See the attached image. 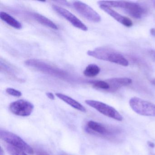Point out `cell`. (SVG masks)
I'll list each match as a JSON object with an SVG mask.
<instances>
[{
    "label": "cell",
    "mask_w": 155,
    "mask_h": 155,
    "mask_svg": "<svg viewBox=\"0 0 155 155\" xmlns=\"http://www.w3.org/2000/svg\"><path fill=\"white\" fill-rule=\"evenodd\" d=\"M150 33L152 36L155 37V29L151 28L150 29Z\"/></svg>",
    "instance_id": "cb8c5ba5"
},
{
    "label": "cell",
    "mask_w": 155,
    "mask_h": 155,
    "mask_svg": "<svg viewBox=\"0 0 155 155\" xmlns=\"http://www.w3.org/2000/svg\"><path fill=\"white\" fill-rule=\"evenodd\" d=\"M25 64L28 67L33 68L41 72L59 78L66 79L69 77L68 74L66 71L40 60L28 59L25 61Z\"/></svg>",
    "instance_id": "277c9868"
},
{
    "label": "cell",
    "mask_w": 155,
    "mask_h": 155,
    "mask_svg": "<svg viewBox=\"0 0 155 155\" xmlns=\"http://www.w3.org/2000/svg\"><path fill=\"white\" fill-rule=\"evenodd\" d=\"M87 54L98 59L109 61L124 67H127L129 65L128 61L123 55L109 48H96L93 50L88 51Z\"/></svg>",
    "instance_id": "6da1fadb"
},
{
    "label": "cell",
    "mask_w": 155,
    "mask_h": 155,
    "mask_svg": "<svg viewBox=\"0 0 155 155\" xmlns=\"http://www.w3.org/2000/svg\"><path fill=\"white\" fill-rule=\"evenodd\" d=\"M56 96L64 102L71 106L72 107L81 112H86L87 110L85 107L75 100L65 94L60 93H56Z\"/></svg>",
    "instance_id": "4fadbf2b"
},
{
    "label": "cell",
    "mask_w": 155,
    "mask_h": 155,
    "mask_svg": "<svg viewBox=\"0 0 155 155\" xmlns=\"http://www.w3.org/2000/svg\"><path fill=\"white\" fill-rule=\"evenodd\" d=\"M100 8L102 10L104 11L107 14L111 16L114 19L124 25L125 27H130L133 25L132 21L128 18L122 16L118 12H116L114 10L110 8V7L105 5H99Z\"/></svg>",
    "instance_id": "8fae6325"
},
{
    "label": "cell",
    "mask_w": 155,
    "mask_h": 155,
    "mask_svg": "<svg viewBox=\"0 0 155 155\" xmlns=\"http://www.w3.org/2000/svg\"><path fill=\"white\" fill-rule=\"evenodd\" d=\"M0 155H5L4 150L2 147H1V149H0Z\"/></svg>",
    "instance_id": "d4e9b609"
},
{
    "label": "cell",
    "mask_w": 155,
    "mask_h": 155,
    "mask_svg": "<svg viewBox=\"0 0 155 155\" xmlns=\"http://www.w3.org/2000/svg\"><path fill=\"white\" fill-rule=\"evenodd\" d=\"M46 95L51 100H54L55 99V96H54V94L51 92H47L46 93Z\"/></svg>",
    "instance_id": "ffe728a7"
},
{
    "label": "cell",
    "mask_w": 155,
    "mask_h": 155,
    "mask_svg": "<svg viewBox=\"0 0 155 155\" xmlns=\"http://www.w3.org/2000/svg\"><path fill=\"white\" fill-rule=\"evenodd\" d=\"M151 83L154 85H155V79L152 80L151 81Z\"/></svg>",
    "instance_id": "484cf974"
},
{
    "label": "cell",
    "mask_w": 155,
    "mask_h": 155,
    "mask_svg": "<svg viewBox=\"0 0 155 155\" xmlns=\"http://www.w3.org/2000/svg\"><path fill=\"white\" fill-rule=\"evenodd\" d=\"M85 103L108 117L118 121L123 120V117L116 109L106 103L92 100H87L85 101Z\"/></svg>",
    "instance_id": "52a82bcc"
},
{
    "label": "cell",
    "mask_w": 155,
    "mask_h": 155,
    "mask_svg": "<svg viewBox=\"0 0 155 155\" xmlns=\"http://www.w3.org/2000/svg\"><path fill=\"white\" fill-rule=\"evenodd\" d=\"M6 91L10 95L14 97H20L22 95V93L20 91L12 88H8L6 89Z\"/></svg>",
    "instance_id": "d6986e66"
},
{
    "label": "cell",
    "mask_w": 155,
    "mask_h": 155,
    "mask_svg": "<svg viewBox=\"0 0 155 155\" xmlns=\"http://www.w3.org/2000/svg\"><path fill=\"white\" fill-rule=\"evenodd\" d=\"M0 137L9 145L18 148L30 154H33L34 150L27 142L18 135L4 130H0Z\"/></svg>",
    "instance_id": "8992f818"
},
{
    "label": "cell",
    "mask_w": 155,
    "mask_h": 155,
    "mask_svg": "<svg viewBox=\"0 0 155 155\" xmlns=\"http://www.w3.org/2000/svg\"><path fill=\"white\" fill-rule=\"evenodd\" d=\"M107 81L110 85L109 92H115L120 88L130 85L132 82L131 79L127 78H112L107 80Z\"/></svg>",
    "instance_id": "7c38bea8"
},
{
    "label": "cell",
    "mask_w": 155,
    "mask_h": 155,
    "mask_svg": "<svg viewBox=\"0 0 155 155\" xmlns=\"http://www.w3.org/2000/svg\"><path fill=\"white\" fill-rule=\"evenodd\" d=\"M73 5L76 10L88 20L94 22L101 21V17L99 14L86 3L76 1L74 2Z\"/></svg>",
    "instance_id": "ba28073f"
},
{
    "label": "cell",
    "mask_w": 155,
    "mask_h": 155,
    "mask_svg": "<svg viewBox=\"0 0 155 155\" xmlns=\"http://www.w3.org/2000/svg\"><path fill=\"white\" fill-rule=\"evenodd\" d=\"M37 155H49L47 152L44 150H39L37 152Z\"/></svg>",
    "instance_id": "44dd1931"
},
{
    "label": "cell",
    "mask_w": 155,
    "mask_h": 155,
    "mask_svg": "<svg viewBox=\"0 0 155 155\" xmlns=\"http://www.w3.org/2000/svg\"><path fill=\"white\" fill-rule=\"evenodd\" d=\"M99 5L119 8L124 10L130 16L136 19H140L146 13L145 8L139 3L124 1H101L97 2Z\"/></svg>",
    "instance_id": "7a4b0ae2"
},
{
    "label": "cell",
    "mask_w": 155,
    "mask_h": 155,
    "mask_svg": "<svg viewBox=\"0 0 155 155\" xmlns=\"http://www.w3.org/2000/svg\"><path fill=\"white\" fill-rule=\"evenodd\" d=\"M149 53L150 55L151 56V58L155 61V51L154 50H150L149 51Z\"/></svg>",
    "instance_id": "7402d4cb"
},
{
    "label": "cell",
    "mask_w": 155,
    "mask_h": 155,
    "mask_svg": "<svg viewBox=\"0 0 155 155\" xmlns=\"http://www.w3.org/2000/svg\"><path fill=\"white\" fill-rule=\"evenodd\" d=\"M100 71V68L97 65L91 64L87 66L83 71V74L88 78H93L98 75Z\"/></svg>",
    "instance_id": "2e32d148"
},
{
    "label": "cell",
    "mask_w": 155,
    "mask_h": 155,
    "mask_svg": "<svg viewBox=\"0 0 155 155\" xmlns=\"http://www.w3.org/2000/svg\"><path fill=\"white\" fill-rule=\"evenodd\" d=\"M86 130L89 133L110 140H117L118 137L121 133V130L118 127L107 126L93 120L89 121Z\"/></svg>",
    "instance_id": "3957f363"
},
{
    "label": "cell",
    "mask_w": 155,
    "mask_h": 155,
    "mask_svg": "<svg viewBox=\"0 0 155 155\" xmlns=\"http://www.w3.org/2000/svg\"><path fill=\"white\" fill-rule=\"evenodd\" d=\"M9 109L14 115L28 117L32 113L34 109V105L28 101L19 100L11 103Z\"/></svg>",
    "instance_id": "9c48e42d"
},
{
    "label": "cell",
    "mask_w": 155,
    "mask_h": 155,
    "mask_svg": "<svg viewBox=\"0 0 155 155\" xmlns=\"http://www.w3.org/2000/svg\"><path fill=\"white\" fill-rule=\"evenodd\" d=\"M154 4V7H155V1L154 2V4Z\"/></svg>",
    "instance_id": "83f0119b"
},
{
    "label": "cell",
    "mask_w": 155,
    "mask_h": 155,
    "mask_svg": "<svg viewBox=\"0 0 155 155\" xmlns=\"http://www.w3.org/2000/svg\"><path fill=\"white\" fill-rule=\"evenodd\" d=\"M32 16L34 19L36 20L39 23L43 25L46 27H49L51 28L54 30H58V28L56 24H55L53 21L49 19L48 18L45 17L43 15H41L37 13H32Z\"/></svg>",
    "instance_id": "9a60e30c"
},
{
    "label": "cell",
    "mask_w": 155,
    "mask_h": 155,
    "mask_svg": "<svg viewBox=\"0 0 155 155\" xmlns=\"http://www.w3.org/2000/svg\"><path fill=\"white\" fill-rule=\"evenodd\" d=\"M0 18L3 21H5L11 27L17 29H21L22 28V25L15 18L4 12H0Z\"/></svg>",
    "instance_id": "5bb4252c"
},
{
    "label": "cell",
    "mask_w": 155,
    "mask_h": 155,
    "mask_svg": "<svg viewBox=\"0 0 155 155\" xmlns=\"http://www.w3.org/2000/svg\"><path fill=\"white\" fill-rule=\"evenodd\" d=\"M52 8L56 12L65 18L74 27L84 31L88 30V28L86 25L68 10L55 5H52Z\"/></svg>",
    "instance_id": "30bf717a"
},
{
    "label": "cell",
    "mask_w": 155,
    "mask_h": 155,
    "mask_svg": "<svg viewBox=\"0 0 155 155\" xmlns=\"http://www.w3.org/2000/svg\"><path fill=\"white\" fill-rule=\"evenodd\" d=\"M7 149L11 155H27L25 151L12 145H8Z\"/></svg>",
    "instance_id": "ac0fdd59"
},
{
    "label": "cell",
    "mask_w": 155,
    "mask_h": 155,
    "mask_svg": "<svg viewBox=\"0 0 155 155\" xmlns=\"http://www.w3.org/2000/svg\"><path fill=\"white\" fill-rule=\"evenodd\" d=\"M94 87L105 91H110V85L107 81L97 80L90 81Z\"/></svg>",
    "instance_id": "e0dca14e"
},
{
    "label": "cell",
    "mask_w": 155,
    "mask_h": 155,
    "mask_svg": "<svg viewBox=\"0 0 155 155\" xmlns=\"http://www.w3.org/2000/svg\"><path fill=\"white\" fill-rule=\"evenodd\" d=\"M148 155H155V154H154V153H150Z\"/></svg>",
    "instance_id": "4316f807"
},
{
    "label": "cell",
    "mask_w": 155,
    "mask_h": 155,
    "mask_svg": "<svg viewBox=\"0 0 155 155\" xmlns=\"http://www.w3.org/2000/svg\"><path fill=\"white\" fill-rule=\"evenodd\" d=\"M132 110L141 116L155 117V105L140 98L134 97L129 101Z\"/></svg>",
    "instance_id": "5b68a950"
},
{
    "label": "cell",
    "mask_w": 155,
    "mask_h": 155,
    "mask_svg": "<svg viewBox=\"0 0 155 155\" xmlns=\"http://www.w3.org/2000/svg\"><path fill=\"white\" fill-rule=\"evenodd\" d=\"M147 144L149 147L150 148H154L155 147V144L151 141H148L147 142Z\"/></svg>",
    "instance_id": "603a6c76"
}]
</instances>
